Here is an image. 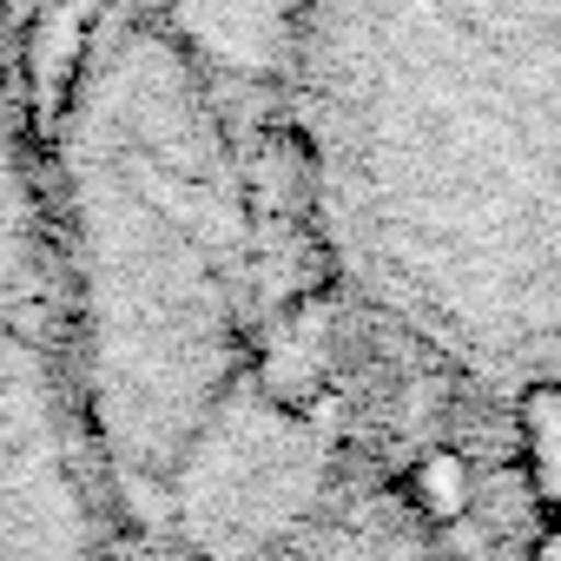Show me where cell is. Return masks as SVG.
I'll list each match as a JSON object with an SVG mask.
<instances>
[{"instance_id":"6da1fadb","label":"cell","mask_w":561,"mask_h":561,"mask_svg":"<svg viewBox=\"0 0 561 561\" xmlns=\"http://www.w3.org/2000/svg\"><path fill=\"white\" fill-rule=\"evenodd\" d=\"M515 469L548 528H561V383H528L515 403Z\"/></svg>"},{"instance_id":"7a4b0ae2","label":"cell","mask_w":561,"mask_h":561,"mask_svg":"<svg viewBox=\"0 0 561 561\" xmlns=\"http://www.w3.org/2000/svg\"><path fill=\"white\" fill-rule=\"evenodd\" d=\"M244 179H251V198L271 211V218H305L311 211V146L285 126H271L251 139L244 152Z\"/></svg>"},{"instance_id":"3957f363","label":"cell","mask_w":561,"mask_h":561,"mask_svg":"<svg viewBox=\"0 0 561 561\" xmlns=\"http://www.w3.org/2000/svg\"><path fill=\"white\" fill-rule=\"evenodd\" d=\"M403 502H410L430 528H456V522L476 508V469H469V456L449 449V443L423 449V456L410 462V476H403Z\"/></svg>"},{"instance_id":"277c9868","label":"cell","mask_w":561,"mask_h":561,"mask_svg":"<svg viewBox=\"0 0 561 561\" xmlns=\"http://www.w3.org/2000/svg\"><path fill=\"white\" fill-rule=\"evenodd\" d=\"M522 561H561V528H541V535L522 548Z\"/></svg>"}]
</instances>
